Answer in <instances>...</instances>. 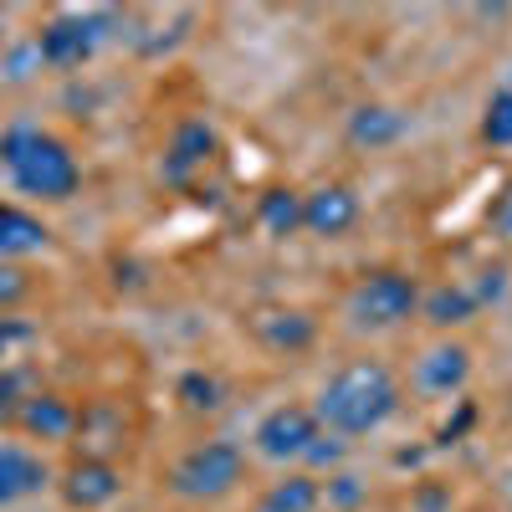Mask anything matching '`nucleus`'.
Returning a JSON list of instances; mask_svg holds the SVG:
<instances>
[{
    "label": "nucleus",
    "mask_w": 512,
    "mask_h": 512,
    "mask_svg": "<svg viewBox=\"0 0 512 512\" xmlns=\"http://www.w3.org/2000/svg\"><path fill=\"white\" fill-rule=\"evenodd\" d=\"M410 113L400 108V103H390V98H364V103H354L349 108V118H344V139H349V149H359V154H390V149H400L405 139H410Z\"/></svg>",
    "instance_id": "obj_9"
},
{
    "label": "nucleus",
    "mask_w": 512,
    "mask_h": 512,
    "mask_svg": "<svg viewBox=\"0 0 512 512\" xmlns=\"http://www.w3.org/2000/svg\"><path fill=\"white\" fill-rule=\"evenodd\" d=\"M256 226H262L272 241H292L303 231V190L292 185H267L256 195Z\"/></svg>",
    "instance_id": "obj_17"
},
{
    "label": "nucleus",
    "mask_w": 512,
    "mask_h": 512,
    "mask_svg": "<svg viewBox=\"0 0 512 512\" xmlns=\"http://www.w3.org/2000/svg\"><path fill=\"white\" fill-rule=\"evenodd\" d=\"M405 405V384L400 374L374 359V354H359V359H344L313 395V415L328 436L338 441H364V436H379Z\"/></svg>",
    "instance_id": "obj_1"
},
{
    "label": "nucleus",
    "mask_w": 512,
    "mask_h": 512,
    "mask_svg": "<svg viewBox=\"0 0 512 512\" xmlns=\"http://www.w3.org/2000/svg\"><path fill=\"white\" fill-rule=\"evenodd\" d=\"M52 246V231L41 216H31L26 205H0V267H11V262H26V256L36 251H47Z\"/></svg>",
    "instance_id": "obj_16"
},
{
    "label": "nucleus",
    "mask_w": 512,
    "mask_h": 512,
    "mask_svg": "<svg viewBox=\"0 0 512 512\" xmlns=\"http://www.w3.org/2000/svg\"><path fill=\"white\" fill-rule=\"evenodd\" d=\"M415 318H425L436 333H456V328H466L472 318H482V308H477V297H472V287H466L461 277L456 282H436L431 292H420V313Z\"/></svg>",
    "instance_id": "obj_14"
},
{
    "label": "nucleus",
    "mask_w": 512,
    "mask_h": 512,
    "mask_svg": "<svg viewBox=\"0 0 512 512\" xmlns=\"http://www.w3.org/2000/svg\"><path fill=\"white\" fill-rule=\"evenodd\" d=\"M415 313H420V282L405 267H369L344 297V318L354 333H395Z\"/></svg>",
    "instance_id": "obj_3"
},
{
    "label": "nucleus",
    "mask_w": 512,
    "mask_h": 512,
    "mask_svg": "<svg viewBox=\"0 0 512 512\" xmlns=\"http://www.w3.org/2000/svg\"><path fill=\"white\" fill-rule=\"evenodd\" d=\"M77 420H82V410L72 400H62L52 390H36L16 420V431H26L31 441H67V436H77Z\"/></svg>",
    "instance_id": "obj_15"
},
{
    "label": "nucleus",
    "mask_w": 512,
    "mask_h": 512,
    "mask_svg": "<svg viewBox=\"0 0 512 512\" xmlns=\"http://www.w3.org/2000/svg\"><path fill=\"white\" fill-rule=\"evenodd\" d=\"M323 507V477L313 472H287L282 482L267 487L262 507L256 512H318Z\"/></svg>",
    "instance_id": "obj_18"
},
{
    "label": "nucleus",
    "mask_w": 512,
    "mask_h": 512,
    "mask_svg": "<svg viewBox=\"0 0 512 512\" xmlns=\"http://www.w3.org/2000/svg\"><path fill=\"white\" fill-rule=\"evenodd\" d=\"M36 338V323H26L21 313H0V364H6L16 349H26Z\"/></svg>",
    "instance_id": "obj_23"
},
{
    "label": "nucleus",
    "mask_w": 512,
    "mask_h": 512,
    "mask_svg": "<svg viewBox=\"0 0 512 512\" xmlns=\"http://www.w3.org/2000/svg\"><path fill=\"white\" fill-rule=\"evenodd\" d=\"M477 134H482L487 149H512V88H497V93L482 103Z\"/></svg>",
    "instance_id": "obj_20"
},
{
    "label": "nucleus",
    "mask_w": 512,
    "mask_h": 512,
    "mask_svg": "<svg viewBox=\"0 0 512 512\" xmlns=\"http://www.w3.org/2000/svg\"><path fill=\"white\" fill-rule=\"evenodd\" d=\"M246 333L267 354H308L318 344V318L297 303H267V308L246 313Z\"/></svg>",
    "instance_id": "obj_11"
},
{
    "label": "nucleus",
    "mask_w": 512,
    "mask_h": 512,
    "mask_svg": "<svg viewBox=\"0 0 512 512\" xmlns=\"http://www.w3.org/2000/svg\"><path fill=\"white\" fill-rule=\"evenodd\" d=\"M175 400L190 410V415H216L226 405V379L216 369H185L175 379Z\"/></svg>",
    "instance_id": "obj_19"
},
{
    "label": "nucleus",
    "mask_w": 512,
    "mask_h": 512,
    "mask_svg": "<svg viewBox=\"0 0 512 512\" xmlns=\"http://www.w3.org/2000/svg\"><path fill=\"white\" fill-rule=\"evenodd\" d=\"M359 221H364V200L354 185L323 180V185L303 190V231L313 241H344Z\"/></svg>",
    "instance_id": "obj_10"
},
{
    "label": "nucleus",
    "mask_w": 512,
    "mask_h": 512,
    "mask_svg": "<svg viewBox=\"0 0 512 512\" xmlns=\"http://www.w3.org/2000/svg\"><path fill=\"white\" fill-rule=\"evenodd\" d=\"M318 436H323V425H318L313 405L282 400V405H272L262 420L251 425V451L262 461H277V466H303Z\"/></svg>",
    "instance_id": "obj_5"
},
{
    "label": "nucleus",
    "mask_w": 512,
    "mask_h": 512,
    "mask_svg": "<svg viewBox=\"0 0 512 512\" xmlns=\"http://www.w3.org/2000/svg\"><path fill=\"white\" fill-rule=\"evenodd\" d=\"M118 492H123V472L108 456H82L62 477V502L72 512H103V507L118 502Z\"/></svg>",
    "instance_id": "obj_12"
},
{
    "label": "nucleus",
    "mask_w": 512,
    "mask_h": 512,
    "mask_svg": "<svg viewBox=\"0 0 512 512\" xmlns=\"http://www.w3.org/2000/svg\"><path fill=\"white\" fill-rule=\"evenodd\" d=\"M221 154V128L210 118H180L175 128H169L164 139V154H159V180L164 185H190L195 175H205L210 164H216Z\"/></svg>",
    "instance_id": "obj_8"
},
{
    "label": "nucleus",
    "mask_w": 512,
    "mask_h": 512,
    "mask_svg": "<svg viewBox=\"0 0 512 512\" xmlns=\"http://www.w3.org/2000/svg\"><path fill=\"white\" fill-rule=\"evenodd\" d=\"M472 369H477V359L461 338H436V344H425L410 359V395H420V400H461L466 384H472Z\"/></svg>",
    "instance_id": "obj_7"
},
{
    "label": "nucleus",
    "mask_w": 512,
    "mask_h": 512,
    "mask_svg": "<svg viewBox=\"0 0 512 512\" xmlns=\"http://www.w3.org/2000/svg\"><path fill=\"white\" fill-rule=\"evenodd\" d=\"M487 226H492V236H497V241H507V246H512V180L492 195V205H487Z\"/></svg>",
    "instance_id": "obj_24"
},
{
    "label": "nucleus",
    "mask_w": 512,
    "mask_h": 512,
    "mask_svg": "<svg viewBox=\"0 0 512 512\" xmlns=\"http://www.w3.org/2000/svg\"><path fill=\"white\" fill-rule=\"evenodd\" d=\"M169 492L180 502H221L231 497L241 482H246V451L226 436H210V441H195L190 451L175 456L169 466Z\"/></svg>",
    "instance_id": "obj_4"
},
{
    "label": "nucleus",
    "mask_w": 512,
    "mask_h": 512,
    "mask_svg": "<svg viewBox=\"0 0 512 512\" xmlns=\"http://www.w3.org/2000/svg\"><path fill=\"white\" fill-rule=\"evenodd\" d=\"M507 262H482L477 267V277L472 282H466V287H472V297H477V308H492V303H502V297H507Z\"/></svg>",
    "instance_id": "obj_22"
},
{
    "label": "nucleus",
    "mask_w": 512,
    "mask_h": 512,
    "mask_svg": "<svg viewBox=\"0 0 512 512\" xmlns=\"http://www.w3.org/2000/svg\"><path fill=\"white\" fill-rule=\"evenodd\" d=\"M0 169H6V180L21 195H31L41 205H62L82 190V164H77L72 144L26 118L0 128Z\"/></svg>",
    "instance_id": "obj_2"
},
{
    "label": "nucleus",
    "mask_w": 512,
    "mask_h": 512,
    "mask_svg": "<svg viewBox=\"0 0 512 512\" xmlns=\"http://www.w3.org/2000/svg\"><path fill=\"white\" fill-rule=\"evenodd\" d=\"M47 482H52V472L31 446H16V441L0 446V507H16V502L36 497Z\"/></svg>",
    "instance_id": "obj_13"
},
{
    "label": "nucleus",
    "mask_w": 512,
    "mask_h": 512,
    "mask_svg": "<svg viewBox=\"0 0 512 512\" xmlns=\"http://www.w3.org/2000/svg\"><path fill=\"white\" fill-rule=\"evenodd\" d=\"M31 395H36L31 390V374L16 369V364H0V425H16Z\"/></svg>",
    "instance_id": "obj_21"
},
{
    "label": "nucleus",
    "mask_w": 512,
    "mask_h": 512,
    "mask_svg": "<svg viewBox=\"0 0 512 512\" xmlns=\"http://www.w3.org/2000/svg\"><path fill=\"white\" fill-rule=\"evenodd\" d=\"M31 292V282H26V272H16V267H0V313H16V303Z\"/></svg>",
    "instance_id": "obj_25"
},
{
    "label": "nucleus",
    "mask_w": 512,
    "mask_h": 512,
    "mask_svg": "<svg viewBox=\"0 0 512 512\" xmlns=\"http://www.w3.org/2000/svg\"><path fill=\"white\" fill-rule=\"evenodd\" d=\"M103 21L108 16H98V11H62V16H52L47 26L36 31L31 57L41 67H52V72H72V67H82V62L98 52Z\"/></svg>",
    "instance_id": "obj_6"
}]
</instances>
